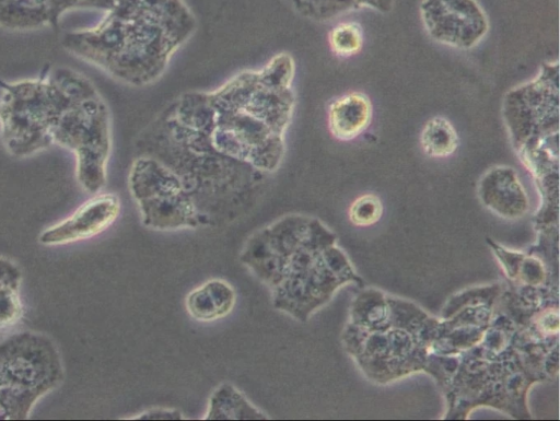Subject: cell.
Instances as JSON below:
<instances>
[{
	"instance_id": "1",
	"label": "cell",
	"mask_w": 560,
	"mask_h": 421,
	"mask_svg": "<svg viewBox=\"0 0 560 421\" xmlns=\"http://www.w3.org/2000/svg\"><path fill=\"white\" fill-rule=\"evenodd\" d=\"M295 69L293 56L280 51L215 89L184 92L136 138V155L158 160L178 177L201 225L248 211L282 165Z\"/></svg>"
},
{
	"instance_id": "2",
	"label": "cell",
	"mask_w": 560,
	"mask_h": 421,
	"mask_svg": "<svg viewBox=\"0 0 560 421\" xmlns=\"http://www.w3.org/2000/svg\"><path fill=\"white\" fill-rule=\"evenodd\" d=\"M196 31L185 0H117L95 25L65 33L61 44L114 80L142 87L164 74Z\"/></svg>"
},
{
	"instance_id": "3",
	"label": "cell",
	"mask_w": 560,
	"mask_h": 421,
	"mask_svg": "<svg viewBox=\"0 0 560 421\" xmlns=\"http://www.w3.org/2000/svg\"><path fill=\"white\" fill-rule=\"evenodd\" d=\"M332 235L323 223L288 213L255 231L240 259L269 290L272 306L305 321L339 283Z\"/></svg>"
},
{
	"instance_id": "4",
	"label": "cell",
	"mask_w": 560,
	"mask_h": 421,
	"mask_svg": "<svg viewBox=\"0 0 560 421\" xmlns=\"http://www.w3.org/2000/svg\"><path fill=\"white\" fill-rule=\"evenodd\" d=\"M88 80L67 67L32 79H0V139L7 152L23 159L52 147L57 120Z\"/></svg>"
},
{
	"instance_id": "5",
	"label": "cell",
	"mask_w": 560,
	"mask_h": 421,
	"mask_svg": "<svg viewBox=\"0 0 560 421\" xmlns=\"http://www.w3.org/2000/svg\"><path fill=\"white\" fill-rule=\"evenodd\" d=\"M559 63L545 62L532 80L509 92L502 115L511 143L525 166L559 159Z\"/></svg>"
},
{
	"instance_id": "6",
	"label": "cell",
	"mask_w": 560,
	"mask_h": 421,
	"mask_svg": "<svg viewBox=\"0 0 560 421\" xmlns=\"http://www.w3.org/2000/svg\"><path fill=\"white\" fill-rule=\"evenodd\" d=\"M127 182L145 227L175 231L201 225L198 211L180 180L158 160L135 155Z\"/></svg>"
},
{
	"instance_id": "7",
	"label": "cell",
	"mask_w": 560,
	"mask_h": 421,
	"mask_svg": "<svg viewBox=\"0 0 560 421\" xmlns=\"http://www.w3.org/2000/svg\"><path fill=\"white\" fill-rule=\"evenodd\" d=\"M419 14L429 37L453 49L476 47L490 28L488 15L477 0H421Z\"/></svg>"
},
{
	"instance_id": "8",
	"label": "cell",
	"mask_w": 560,
	"mask_h": 421,
	"mask_svg": "<svg viewBox=\"0 0 560 421\" xmlns=\"http://www.w3.org/2000/svg\"><path fill=\"white\" fill-rule=\"evenodd\" d=\"M120 199L110 192H97L65 220L47 227L38 241L43 245H65L91 238L108 229L119 217Z\"/></svg>"
},
{
	"instance_id": "9",
	"label": "cell",
	"mask_w": 560,
	"mask_h": 421,
	"mask_svg": "<svg viewBox=\"0 0 560 421\" xmlns=\"http://www.w3.org/2000/svg\"><path fill=\"white\" fill-rule=\"evenodd\" d=\"M117 0H0V27L31 31L57 27L73 10L108 11Z\"/></svg>"
},
{
	"instance_id": "10",
	"label": "cell",
	"mask_w": 560,
	"mask_h": 421,
	"mask_svg": "<svg viewBox=\"0 0 560 421\" xmlns=\"http://www.w3.org/2000/svg\"><path fill=\"white\" fill-rule=\"evenodd\" d=\"M479 191L485 203L501 214L517 215L526 210L525 190L511 166L498 165L488 169L480 179Z\"/></svg>"
},
{
	"instance_id": "11",
	"label": "cell",
	"mask_w": 560,
	"mask_h": 421,
	"mask_svg": "<svg viewBox=\"0 0 560 421\" xmlns=\"http://www.w3.org/2000/svg\"><path fill=\"white\" fill-rule=\"evenodd\" d=\"M373 117V105L363 92H349L335 98L328 106L327 126L339 141H351L363 133Z\"/></svg>"
},
{
	"instance_id": "12",
	"label": "cell",
	"mask_w": 560,
	"mask_h": 421,
	"mask_svg": "<svg viewBox=\"0 0 560 421\" xmlns=\"http://www.w3.org/2000/svg\"><path fill=\"white\" fill-rule=\"evenodd\" d=\"M234 288L223 279H210L186 296V311L198 321L210 323L226 317L234 308Z\"/></svg>"
},
{
	"instance_id": "13",
	"label": "cell",
	"mask_w": 560,
	"mask_h": 421,
	"mask_svg": "<svg viewBox=\"0 0 560 421\" xmlns=\"http://www.w3.org/2000/svg\"><path fill=\"white\" fill-rule=\"evenodd\" d=\"M295 14L314 22H329L360 10L382 14L394 8V0H282Z\"/></svg>"
},
{
	"instance_id": "14",
	"label": "cell",
	"mask_w": 560,
	"mask_h": 421,
	"mask_svg": "<svg viewBox=\"0 0 560 421\" xmlns=\"http://www.w3.org/2000/svg\"><path fill=\"white\" fill-rule=\"evenodd\" d=\"M235 386L219 385L210 395L203 420H268Z\"/></svg>"
},
{
	"instance_id": "15",
	"label": "cell",
	"mask_w": 560,
	"mask_h": 421,
	"mask_svg": "<svg viewBox=\"0 0 560 421\" xmlns=\"http://www.w3.org/2000/svg\"><path fill=\"white\" fill-rule=\"evenodd\" d=\"M459 138L453 124L444 116H434L425 121L420 132V147L425 155L434 159L455 153Z\"/></svg>"
},
{
	"instance_id": "16",
	"label": "cell",
	"mask_w": 560,
	"mask_h": 421,
	"mask_svg": "<svg viewBox=\"0 0 560 421\" xmlns=\"http://www.w3.org/2000/svg\"><path fill=\"white\" fill-rule=\"evenodd\" d=\"M330 50L339 57L358 54L363 46V30L355 21L339 22L328 34Z\"/></svg>"
},
{
	"instance_id": "17",
	"label": "cell",
	"mask_w": 560,
	"mask_h": 421,
	"mask_svg": "<svg viewBox=\"0 0 560 421\" xmlns=\"http://www.w3.org/2000/svg\"><path fill=\"white\" fill-rule=\"evenodd\" d=\"M382 213L383 204L380 198L373 194H365L357 198L349 209L351 222L360 226H366L377 222Z\"/></svg>"
},
{
	"instance_id": "18",
	"label": "cell",
	"mask_w": 560,
	"mask_h": 421,
	"mask_svg": "<svg viewBox=\"0 0 560 421\" xmlns=\"http://www.w3.org/2000/svg\"><path fill=\"white\" fill-rule=\"evenodd\" d=\"M130 419L137 420H183L184 416L177 409L155 407L141 411Z\"/></svg>"
},
{
	"instance_id": "19",
	"label": "cell",
	"mask_w": 560,
	"mask_h": 421,
	"mask_svg": "<svg viewBox=\"0 0 560 421\" xmlns=\"http://www.w3.org/2000/svg\"><path fill=\"white\" fill-rule=\"evenodd\" d=\"M0 420H5L1 387H0Z\"/></svg>"
}]
</instances>
